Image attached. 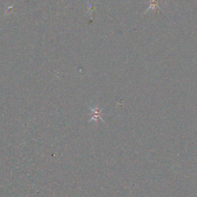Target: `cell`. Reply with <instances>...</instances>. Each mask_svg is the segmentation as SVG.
<instances>
[{"instance_id": "cell-1", "label": "cell", "mask_w": 197, "mask_h": 197, "mask_svg": "<svg viewBox=\"0 0 197 197\" xmlns=\"http://www.w3.org/2000/svg\"><path fill=\"white\" fill-rule=\"evenodd\" d=\"M149 8H148V10H149V9L155 10V8H158V10L160 12L161 8L160 7H159V3H160L161 0H149Z\"/></svg>"}]
</instances>
